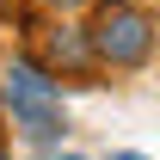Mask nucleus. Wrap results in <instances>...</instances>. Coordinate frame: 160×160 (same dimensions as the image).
<instances>
[{
    "label": "nucleus",
    "mask_w": 160,
    "mask_h": 160,
    "mask_svg": "<svg viewBox=\"0 0 160 160\" xmlns=\"http://www.w3.org/2000/svg\"><path fill=\"white\" fill-rule=\"evenodd\" d=\"M92 43H99V62L105 68H142L154 56V19L142 6H105V19L92 25Z\"/></svg>",
    "instance_id": "obj_1"
},
{
    "label": "nucleus",
    "mask_w": 160,
    "mask_h": 160,
    "mask_svg": "<svg viewBox=\"0 0 160 160\" xmlns=\"http://www.w3.org/2000/svg\"><path fill=\"white\" fill-rule=\"evenodd\" d=\"M0 99L6 105H62V86L49 80V68H37V62H12L6 80H0Z\"/></svg>",
    "instance_id": "obj_2"
},
{
    "label": "nucleus",
    "mask_w": 160,
    "mask_h": 160,
    "mask_svg": "<svg viewBox=\"0 0 160 160\" xmlns=\"http://www.w3.org/2000/svg\"><path fill=\"white\" fill-rule=\"evenodd\" d=\"M49 62L68 68L74 80H86L92 68H99V43H92V31H86V25H56V31H49Z\"/></svg>",
    "instance_id": "obj_3"
},
{
    "label": "nucleus",
    "mask_w": 160,
    "mask_h": 160,
    "mask_svg": "<svg viewBox=\"0 0 160 160\" xmlns=\"http://www.w3.org/2000/svg\"><path fill=\"white\" fill-rule=\"evenodd\" d=\"M6 111H12V123L25 129V142H37V148L62 142V105H6Z\"/></svg>",
    "instance_id": "obj_4"
},
{
    "label": "nucleus",
    "mask_w": 160,
    "mask_h": 160,
    "mask_svg": "<svg viewBox=\"0 0 160 160\" xmlns=\"http://www.w3.org/2000/svg\"><path fill=\"white\" fill-rule=\"evenodd\" d=\"M49 6H56V12H68V6H86V0H49Z\"/></svg>",
    "instance_id": "obj_5"
},
{
    "label": "nucleus",
    "mask_w": 160,
    "mask_h": 160,
    "mask_svg": "<svg viewBox=\"0 0 160 160\" xmlns=\"http://www.w3.org/2000/svg\"><path fill=\"white\" fill-rule=\"evenodd\" d=\"M111 160H148V154H111Z\"/></svg>",
    "instance_id": "obj_6"
},
{
    "label": "nucleus",
    "mask_w": 160,
    "mask_h": 160,
    "mask_svg": "<svg viewBox=\"0 0 160 160\" xmlns=\"http://www.w3.org/2000/svg\"><path fill=\"white\" fill-rule=\"evenodd\" d=\"M99 6H123V0H99Z\"/></svg>",
    "instance_id": "obj_7"
},
{
    "label": "nucleus",
    "mask_w": 160,
    "mask_h": 160,
    "mask_svg": "<svg viewBox=\"0 0 160 160\" xmlns=\"http://www.w3.org/2000/svg\"><path fill=\"white\" fill-rule=\"evenodd\" d=\"M56 160H80V154H56Z\"/></svg>",
    "instance_id": "obj_8"
},
{
    "label": "nucleus",
    "mask_w": 160,
    "mask_h": 160,
    "mask_svg": "<svg viewBox=\"0 0 160 160\" xmlns=\"http://www.w3.org/2000/svg\"><path fill=\"white\" fill-rule=\"evenodd\" d=\"M0 160H6V148H0Z\"/></svg>",
    "instance_id": "obj_9"
}]
</instances>
